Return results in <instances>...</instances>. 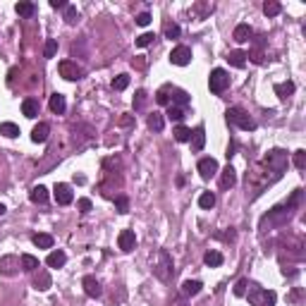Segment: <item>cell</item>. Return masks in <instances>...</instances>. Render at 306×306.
<instances>
[{
  "instance_id": "obj_5",
  "label": "cell",
  "mask_w": 306,
  "mask_h": 306,
  "mask_svg": "<svg viewBox=\"0 0 306 306\" xmlns=\"http://www.w3.org/2000/svg\"><path fill=\"white\" fill-rule=\"evenodd\" d=\"M249 302H251V306H275L278 294H275L273 289H251Z\"/></svg>"
},
{
  "instance_id": "obj_42",
  "label": "cell",
  "mask_w": 306,
  "mask_h": 306,
  "mask_svg": "<svg viewBox=\"0 0 306 306\" xmlns=\"http://www.w3.org/2000/svg\"><path fill=\"white\" fill-rule=\"evenodd\" d=\"M247 289H249V280L242 278L237 285H234V289H232V292H234V297H247Z\"/></svg>"
},
{
  "instance_id": "obj_25",
  "label": "cell",
  "mask_w": 306,
  "mask_h": 306,
  "mask_svg": "<svg viewBox=\"0 0 306 306\" xmlns=\"http://www.w3.org/2000/svg\"><path fill=\"white\" fill-rule=\"evenodd\" d=\"M294 82H282V84H275V93H278L280 101H287L292 93H294Z\"/></svg>"
},
{
  "instance_id": "obj_39",
  "label": "cell",
  "mask_w": 306,
  "mask_h": 306,
  "mask_svg": "<svg viewBox=\"0 0 306 306\" xmlns=\"http://www.w3.org/2000/svg\"><path fill=\"white\" fill-rule=\"evenodd\" d=\"M65 22H67V24H77V22H79V12H77V7L67 5V10H65Z\"/></svg>"
},
{
  "instance_id": "obj_19",
  "label": "cell",
  "mask_w": 306,
  "mask_h": 306,
  "mask_svg": "<svg viewBox=\"0 0 306 306\" xmlns=\"http://www.w3.org/2000/svg\"><path fill=\"white\" fill-rule=\"evenodd\" d=\"M46 263H48V268H62L65 263H67V253L65 251H51L48 253V258H46Z\"/></svg>"
},
{
  "instance_id": "obj_40",
  "label": "cell",
  "mask_w": 306,
  "mask_h": 306,
  "mask_svg": "<svg viewBox=\"0 0 306 306\" xmlns=\"http://www.w3.org/2000/svg\"><path fill=\"white\" fill-rule=\"evenodd\" d=\"M57 53V41L55 38H48L46 46H43V57H55Z\"/></svg>"
},
{
  "instance_id": "obj_14",
  "label": "cell",
  "mask_w": 306,
  "mask_h": 306,
  "mask_svg": "<svg viewBox=\"0 0 306 306\" xmlns=\"http://www.w3.org/2000/svg\"><path fill=\"white\" fill-rule=\"evenodd\" d=\"M48 134H51V127H48V122H38V125L31 129V141H34V144H46Z\"/></svg>"
},
{
  "instance_id": "obj_48",
  "label": "cell",
  "mask_w": 306,
  "mask_h": 306,
  "mask_svg": "<svg viewBox=\"0 0 306 306\" xmlns=\"http://www.w3.org/2000/svg\"><path fill=\"white\" fill-rule=\"evenodd\" d=\"M51 7L53 10H67V2L65 0H51Z\"/></svg>"
},
{
  "instance_id": "obj_30",
  "label": "cell",
  "mask_w": 306,
  "mask_h": 306,
  "mask_svg": "<svg viewBox=\"0 0 306 306\" xmlns=\"http://www.w3.org/2000/svg\"><path fill=\"white\" fill-rule=\"evenodd\" d=\"M172 134H175V141H180V144L192 141V129H189V127H184V125H177V127L172 129Z\"/></svg>"
},
{
  "instance_id": "obj_3",
  "label": "cell",
  "mask_w": 306,
  "mask_h": 306,
  "mask_svg": "<svg viewBox=\"0 0 306 306\" xmlns=\"http://www.w3.org/2000/svg\"><path fill=\"white\" fill-rule=\"evenodd\" d=\"M208 89H211L213 93H225V91L230 89V74L225 72L223 67H216V70L211 72V77H208Z\"/></svg>"
},
{
  "instance_id": "obj_51",
  "label": "cell",
  "mask_w": 306,
  "mask_h": 306,
  "mask_svg": "<svg viewBox=\"0 0 306 306\" xmlns=\"http://www.w3.org/2000/svg\"><path fill=\"white\" fill-rule=\"evenodd\" d=\"M180 306H184V304H180Z\"/></svg>"
},
{
  "instance_id": "obj_9",
  "label": "cell",
  "mask_w": 306,
  "mask_h": 306,
  "mask_svg": "<svg viewBox=\"0 0 306 306\" xmlns=\"http://www.w3.org/2000/svg\"><path fill=\"white\" fill-rule=\"evenodd\" d=\"M34 287L38 289V292H48L51 289V285H53V280H51V273L48 270H43V268H38V270H34Z\"/></svg>"
},
{
  "instance_id": "obj_15",
  "label": "cell",
  "mask_w": 306,
  "mask_h": 306,
  "mask_svg": "<svg viewBox=\"0 0 306 306\" xmlns=\"http://www.w3.org/2000/svg\"><path fill=\"white\" fill-rule=\"evenodd\" d=\"M234 184H237V170L232 165H227L223 172H220V187H223V189H232Z\"/></svg>"
},
{
  "instance_id": "obj_16",
  "label": "cell",
  "mask_w": 306,
  "mask_h": 306,
  "mask_svg": "<svg viewBox=\"0 0 306 306\" xmlns=\"http://www.w3.org/2000/svg\"><path fill=\"white\" fill-rule=\"evenodd\" d=\"M201 289H203L201 280H184L182 282V297H196Z\"/></svg>"
},
{
  "instance_id": "obj_21",
  "label": "cell",
  "mask_w": 306,
  "mask_h": 306,
  "mask_svg": "<svg viewBox=\"0 0 306 306\" xmlns=\"http://www.w3.org/2000/svg\"><path fill=\"white\" fill-rule=\"evenodd\" d=\"M203 146H206V129L203 127H196L194 132H192V151H203Z\"/></svg>"
},
{
  "instance_id": "obj_10",
  "label": "cell",
  "mask_w": 306,
  "mask_h": 306,
  "mask_svg": "<svg viewBox=\"0 0 306 306\" xmlns=\"http://www.w3.org/2000/svg\"><path fill=\"white\" fill-rule=\"evenodd\" d=\"M198 175H201L203 180L216 177V175H218V161H216V158H201V161H198Z\"/></svg>"
},
{
  "instance_id": "obj_18",
  "label": "cell",
  "mask_w": 306,
  "mask_h": 306,
  "mask_svg": "<svg viewBox=\"0 0 306 306\" xmlns=\"http://www.w3.org/2000/svg\"><path fill=\"white\" fill-rule=\"evenodd\" d=\"M251 36H253V29L249 24H237L234 27V34H232V38L237 41V43H247Z\"/></svg>"
},
{
  "instance_id": "obj_50",
  "label": "cell",
  "mask_w": 306,
  "mask_h": 306,
  "mask_svg": "<svg viewBox=\"0 0 306 306\" xmlns=\"http://www.w3.org/2000/svg\"><path fill=\"white\" fill-rule=\"evenodd\" d=\"M5 211H7V208H5V206H2V203H0V216H2V213H5Z\"/></svg>"
},
{
  "instance_id": "obj_4",
  "label": "cell",
  "mask_w": 306,
  "mask_h": 306,
  "mask_svg": "<svg viewBox=\"0 0 306 306\" xmlns=\"http://www.w3.org/2000/svg\"><path fill=\"white\" fill-rule=\"evenodd\" d=\"M57 70H60V77L67 79V82H79L84 77V70L74 60H62V62L57 65Z\"/></svg>"
},
{
  "instance_id": "obj_35",
  "label": "cell",
  "mask_w": 306,
  "mask_h": 306,
  "mask_svg": "<svg viewBox=\"0 0 306 306\" xmlns=\"http://www.w3.org/2000/svg\"><path fill=\"white\" fill-rule=\"evenodd\" d=\"M129 86V74H117L115 79H112V89L115 91H125Z\"/></svg>"
},
{
  "instance_id": "obj_24",
  "label": "cell",
  "mask_w": 306,
  "mask_h": 306,
  "mask_svg": "<svg viewBox=\"0 0 306 306\" xmlns=\"http://www.w3.org/2000/svg\"><path fill=\"white\" fill-rule=\"evenodd\" d=\"M31 242H34V247H38V249H53V237H51V234H46V232L34 234V237H31Z\"/></svg>"
},
{
  "instance_id": "obj_13",
  "label": "cell",
  "mask_w": 306,
  "mask_h": 306,
  "mask_svg": "<svg viewBox=\"0 0 306 306\" xmlns=\"http://www.w3.org/2000/svg\"><path fill=\"white\" fill-rule=\"evenodd\" d=\"M15 266H22L17 256H2V258H0V273H2V275H15V273H17Z\"/></svg>"
},
{
  "instance_id": "obj_27",
  "label": "cell",
  "mask_w": 306,
  "mask_h": 306,
  "mask_svg": "<svg viewBox=\"0 0 306 306\" xmlns=\"http://www.w3.org/2000/svg\"><path fill=\"white\" fill-rule=\"evenodd\" d=\"M22 112H24V117H36L38 115V101L36 98H24L22 101Z\"/></svg>"
},
{
  "instance_id": "obj_32",
  "label": "cell",
  "mask_w": 306,
  "mask_h": 306,
  "mask_svg": "<svg viewBox=\"0 0 306 306\" xmlns=\"http://www.w3.org/2000/svg\"><path fill=\"white\" fill-rule=\"evenodd\" d=\"M198 206H201L203 211H211V208L216 206V194H213V192H203V194L198 196Z\"/></svg>"
},
{
  "instance_id": "obj_17",
  "label": "cell",
  "mask_w": 306,
  "mask_h": 306,
  "mask_svg": "<svg viewBox=\"0 0 306 306\" xmlns=\"http://www.w3.org/2000/svg\"><path fill=\"white\" fill-rule=\"evenodd\" d=\"M48 108H51V112H55V115H62V112L67 110V101H65V96H62V93H53L51 101H48Z\"/></svg>"
},
{
  "instance_id": "obj_1",
  "label": "cell",
  "mask_w": 306,
  "mask_h": 306,
  "mask_svg": "<svg viewBox=\"0 0 306 306\" xmlns=\"http://www.w3.org/2000/svg\"><path fill=\"white\" fill-rule=\"evenodd\" d=\"M225 120H227V125H237L244 132H253L256 129V120L247 110H242V108H230L225 112Z\"/></svg>"
},
{
  "instance_id": "obj_36",
  "label": "cell",
  "mask_w": 306,
  "mask_h": 306,
  "mask_svg": "<svg viewBox=\"0 0 306 306\" xmlns=\"http://www.w3.org/2000/svg\"><path fill=\"white\" fill-rule=\"evenodd\" d=\"M156 103H161V106H170V84L163 86V89H158V93H156Z\"/></svg>"
},
{
  "instance_id": "obj_8",
  "label": "cell",
  "mask_w": 306,
  "mask_h": 306,
  "mask_svg": "<svg viewBox=\"0 0 306 306\" xmlns=\"http://www.w3.org/2000/svg\"><path fill=\"white\" fill-rule=\"evenodd\" d=\"M53 196H55V201L60 203V206H70V203L74 201L72 187H70V184H65V182L55 184V189H53Z\"/></svg>"
},
{
  "instance_id": "obj_46",
  "label": "cell",
  "mask_w": 306,
  "mask_h": 306,
  "mask_svg": "<svg viewBox=\"0 0 306 306\" xmlns=\"http://www.w3.org/2000/svg\"><path fill=\"white\" fill-rule=\"evenodd\" d=\"M137 24H139V27H148V24H151V15H148V12L137 15Z\"/></svg>"
},
{
  "instance_id": "obj_7",
  "label": "cell",
  "mask_w": 306,
  "mask_h": 306,
  "mask_svg": "<svg viewBox=\"0 0 306 306\" xmlns=\"http://www.w3.org/2000/svg\"><path fill=\"white\" fill-rule=\"evenodd\" d=\"M170 96H172V98H170V106H177V108H182V110H184V108L192 103V96H189L184 89L170 86Z\"/></svg>"
},
{
  "instance_id": "obj_49",
  "label": "cell",
  "mask_w": 306,
  "mask_h": 306,
  "mask_svg": "<svg viewBox=\"0 0 306 306\" xmlns=\"http://www.w3.org/2000/svg\"><path fill=\"white\" fill-rule=\"evenodd\" d=\"M232 156H234V144L227 146V158H232Z\"/></svg>"
},
{
  "instance_id": "obj_43",
  "label": "cell",
  "mask_w": 306,
  "mask_h": 306,
  "mask_svg": "<svg viewBox=\"0 0 306 306\" xmlns=\"http://www.w3.org/2000/svg\"><path fill=\"white\" fill-rule=\"evenodd\" d=\"M153 41H156V34L148 31V34H141L139 38H137V46H139V48H146V46H151Z\"/></svg>"
},
{
  "instance_id": "obj_38",
  "label": "cell",
  "mask_w": 306,
  "mask_h": 306,
  "mask_svg": "<svg viewBox=\"0 0 306 306\" xmlns=\"http://www.w3.org/2000/svg\"><path fill=\"white\" fill-rule=\"evenodd\" d=\"M115 208H117V213H127L129 211V198L125 194L115 196Z\"/></svg>"
},
{
  "instance_id": "obj_20",
  "label": "cell",
  "mask_w": 306,
  "mask_h": 306,
  "mask_svg": "<svg viewBox=\"0 0 306 306\" xmlns=\"http://www.w3.org/2000/svg\"><path fill=\"white\" fill-rule=\"evenodd\" d=\"M247 57H249V53H244V51H230V53H227V62H230L232 67L242 70V67L247 65Z\"/></svg>"
},
{
  "instance_id": "obj_44",
  "label": "cell",
  "mask_w": 306,
  "mask_h": 306,
  "mask_svg": "<svg viewBox=\"0 0 306 306\" xmlns=\"http://www.w3.org/2000/svg\"><path fill=\"white\" fill-rule=\"evenodd\" d=\"M144 106H146V91L139 89V91L134 93V110H141Z\"/></svg>"
},
{
  "instance_id": "obj_41",
  "label": "cell",
  "mask_w": 306,
  "mask_h": 306,
  "mask_svg": "<svg viewBox=\"0 0 306 306\" xmlns=\"http://www.w3.org/2000/svg\"><path fill=\"white\" fill-rule=\"evenodd\" d=\"M292 161H294V167H297V170H304L306 167V151L304 148L294 151V158H292Z\"/></svg>"
},
{
  "instance_id": "obj_29",
  "label": "cell",
  "mask_w": 306,
  "mask_h": 306,
  "mask_svg": "<svg viewBox=\"0 0 306 306\" xmlns=\"http://www.w3.org/2000/svg\"><path fill=\"white\" fill-rule=\"evenodd\" d=\"M15 10H17V15H19V17H34L36 5H34V2H29V0H22V2H17V5H15Z\"/></svg>"
},
{
  "instance_id": "obj_11",
  "label": "cell",
  "mask_w": 306,
  "mask_h": 306,
  "mask_svg": "<svg viewBox=\"0 0 306 306\" xmlns=\"http://www.w3.org/2000/svg\"><path fill=\"white\" fill-rule=\"evenodd\" d=\"M82 285H84V292H86V297H91V299H98V297L103 294V289H101V282L93 278V275H84Z\"/></svg>"
},
{
  "instance_id": "obj_33",
  "label": "cell",
  "mask_w": 306,
  "mask_h": 306,
  "mask_svg": "<svg viewBox=\"0 0 306 306\" xmlns=\"http://www.w3.org/2000/svg\"><path fill=\"white\" fill-rule=\"evenodd\" d=\"M263 12H266L268 17H278L280 12H282V5H280L278 0H268V2L263 5Z\"/></svg>"
},
{
  "instance_id": "obj_37",
  "label": "cell",
  "mask_w": 306,
  "mask_h": 306,
  "mask_svg": "<svg viewBox=\"0 0 306 306\" xmlns=\"http://www.w3.org/2000/svg\"><path fill=\"white\" fill-rule=\"evenodd\" d=\"M165 36L167 38H180V34H182V29H180V24H175V22H165Z\"/></svg>"
},
{
  "instance_id": "obj_2",
  "label": "cell",
  "mask_w": 306,
  "mask_h": 306,
  "mask_svg": "<svg viewBox=\"0 0 306 306\" xmlns=\"http://www.w3.org/2000/svg\"><path fill=\"white\" fill-rule=\"evenodd\" d=\"M172 273H175V263H172V256H170V251L167 249H161L158 251V263L153 266V275L158 280H167L172 278Z\"/></svg>"
},
{
  "instance_id": "obj_6",
  "label": "cell",
  "mask_w": 306,
  "mask_h": 306,
  "mask_svg": "<svg viewBox=\"0 0 306 306\" xmlns=\"http://www.w3.org/2000/svg\"><path fill=\"white\" fill-rule=\"evenodd\" d=\"M170 62L177 65V67H187V65L192 62V48H189V46H177V48H172Z\"/></svg>"
},
{
  "instance_id": "obj_47",
  "label": "cell",
  "mask_w": 306,
  "mask_h": 306,
  "mask_svg": "<svg viewBox=\"0 0 306 306\" xmlns=\"http://www.w3.org/2000/svg\"><path fill=\"white\" fill-rule=\"evenodd\" d=\"M120 125H122V127H132V125H134V117H132V115H122V117H120Z\"/></svg>"
},
{
  "instance_id": "obj_22",
  "label": "cell",
  "mask_w": 306,
  "mask_h": 306,
  "mask_svg": "<svg viewBox=\"0 0 306 306\" xmlns=\"http://www.w3.org/2000/svg\"><path fill=\"white\" fill-rule=\"evenodd\" d=\"M203 263H206L208 268H218V266H223V253L216 249L206 251V253H203Z\"/></svg>"
},
{
  "instance_id": "obj_23",
  "label": "cell",
  "mask_w": 306,
  "mask_h": 306,
  "mask_svg": "<svg viewBox=\"0 0 306 306\" xmlns=\"http://www.w3.org/2000/svg\"><path fill=\"white\" fill-rule=\"evenodd\" d=\"M19 263H22V268H24L27 273H34V270H38V268H41L38 258H36V256H31V253H22V256H19Z\"/></svg>"
},
{
  "instance_id": "obj_12",
  "label": "cell",
  "mask_w": 306,
  "mask_h": 306,
  "mask_svg": "<svg viewBox=\"0 0 306 306\" xmlns=\"http://www.w3.org/2000/svg\"><path fill=\"white\" fill-rule=\"evenodd\" d=\"M117 247L122 251H132L137 247V237H134V232L132 230H122L120 234H117Z\"/></svg>"
},
{
  "instance_id": "obj_45",
  "label": "cell",
  "mask_w": 306,
  "mask_h": 306,
  "mask_svg": "<svg viewBox=\"0 0 306 306\" xmlns=\"http://www.w3.org/2000/svg\"><path fill=\"white\" fill-rule=\"evenodd\" d=\"M77 206H79V211H82V213H89V211L93 208L91 198H79V201H77Z\"/></svg>"
},
{
  "instance_id": "obj_28",
  "label": "cell",
  "mask_w": 306,
  "mask_h": 306,
  "mask_svg": "<svg viewBox=\"0 0 306 306\" xmlns=\"http://www.w3.org/2000/svg\"><path fill=\"white\" fill-rule=\"evenodd\" d=\"M163 127H165V117L161 112H151L148 115V129L151 132H163Z\"/></svg>"
},
{
  "instance_id": "obj_34",
  "label": "cell",
  "mask_w": 306,
  "mask_h": 306,
  "mask_svg": "<svg viewBox=\"0 0 306 306\" xmlns=\"http://www.w3.org/2000/svg\"><path fill=\"white\" fill-rule=\"evenodd\" d=\"M167 120H172V122H182L184 120V110L182 108H177V106H167Z\"/></svg>"
},
{
  "instance_id": "obj_26",
  "label": "cell",
  "mask_w": 306,
  "mask_h": 306,
  "mask_svg": "<svg viewBox=\"0 0 306 306\" xmlns=\"http://www.w3.org/2000/svg\"><path fill=\"white\" fill-rule=\"evenodd\" d=\"M29 198H31L34 203L43 206V203H48V189L38 184V187H34V189H31V194H29Z\"/></svg>"
},
{
  "instance_id": "obj_31",
  "label": "cell",
  "mask_w": 306,
  "mask_h": 306,
  "mask_svg": "<svg viewBox=\"0 0 306 306\" xmlns=\"http://www.w3.org/2000/svg\"><path fill=\"white\" fill-rule=\"evenodd\" d=\"M0 134L7 137V139H15V137H19V127L15 122H2L0 125Z\"/></svg>"
}]
</instances>
